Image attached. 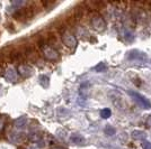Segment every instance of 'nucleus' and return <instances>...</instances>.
<instances>
[{"mask_svg":"<svg viewBox=\"0 0 151 149\" xmlns=\"http://www.w3.org/2000/svg\"><path fill=\"white\" fill-rule=\"evenodd\" d=\"M111 114H112V111H111V109H108V108L103 109L101 111V117L103 119H108L111 117Z\"/></svg>","mask_w":151,"mask_h":149,"instance_id":"9b49d317","label":"nucleus"},{"mask_svg":"<svg viewBox=\"0 0 151 149\" xmlns=\"http://www.w3.org/2000/svg\"><path fill=\"white\" fill-rule=\"evenodd\" d=\"M127 58H129V60L145 61V58H147V56H145V53H142V52H139V50H131V52H129V53H127Z\"/></svg>","mask_w":151,"mask_h":149,"instance_id":"7ed1b4c3","label":"nucleus"},{"mask_svg":"<svg viewBox=\"0 0 151 149\" xmlns=\"http://www.w3.org/2000/svg\"><path fill=\"white\" fill-rule=\"evenodd\" d=\"M147 124H149V127H151V116L149 117V119L147 120Z\"/></svg>","mask_w":151,"mask_h":149,"instance_id":"ddd939ff","label":"nucleus"},{"mask_svg":"<svg viewBox=\"0 0 151 149\" xmlns=\"http://www.w3.org/2000/svg\"><path fill=\"white\" fill-rule=\"evenodd\" d=\"M141 147H142V149H151V143L148 140H143L141 143Z\"/></svg>","mask_w":151,"mask_h":149,"instance_id":"f8f14e48","label":"nucleus"},{"mask_svg":"<svg viewBox=\"0 0 151 149\" xmlns=\"http://www.w3.org/2000/svg\"><path fill=\"white\" fill-rule=\"evenodd\" d=\"M9 60H10L12 62L20 63L24 60V57H23V55H22L19 52H13V53L9 54Z\"/></svg>","mask_w":151,"mask_h":149,"instance_id":"423d86ee","label":"nucleus"},{"mask_svg":"<svg viewBox=\"0 0 151 149\" xmlns=\"http://www.w3.org/2000/svg\"><path fill=\"white\" fill-rule=\"evenodd\" d=\"M145 132L141 130H134L132 132V138L133 139H135V140H141V141H143L145 140Z\"/></svg>","mask_w":151,"mask_h":149,"instance_id":"0eeeda50","label":"nucleus"},{"mask_svg":"<svg viewBox=\"0 0 151 149\" xmlns=\"http://www.w3.org/2000/svg\"><path fill=\"white\" fill-rule=\"evenodd\" d=\"M129 94H130V95H132L133 99L135 100L138 103H140V106H142L145 109H150L151 108L150 101H149L148 99H145L143 95L139 94L138 92H134V91H129Z\"/></svg>","mask_w":151,"mask_h":149,"instance_id":"f257e3e1","label":"nucleus"},{"mask_svg":"<svg viewBox=\"0 0 151 149\" xmlns=\"http://www.w3.org/2000/svg\"><path fill=\"white\" fill-rule=\"evenodd\" d=\"M104 132H105L106 136L111 137V136H114V135H115L116 130H115V128H113L111 124H107L106 127H105V129H104Z\"/></svg>","mask_w":151,"mask_h":149,"instance_id":"6e6552de","label":"nucleus"},{"mask_svg":"<svg viewBox=\"0 0 151 149\" xmlns=\"http://www.w3.org/2000/svg\"><path fill=\"white\" fill-rule=\"evenodd\" d=\"M4 72H5V71H4V67H1V66H0V76H2V75H4Z\"/></svg>","mask_w":151,"mask_h":149,"instance_id":"4468645a","label":"nucleus"},{"mask_svg":"<svg viewBox=\"0 0 151 149\" xmlns=\"http://www.w3.org/2000/svg\"><path fill=\"white\" fill-rule=\"evenodd\" d=\"M33 16H34V11L32 10V8H23L15 13V18L19 19V20L31 19Z\"/></svg>","mask_w":151,"mask_h":149,"instance_id":"f03ea898","label":"nucleus"},{"mask_svg":"<svg viewBox=\"0 0 151 149\" xmlns=\"http://www.w3.org/2000/svg\"><path fill=\"white\" fill-rule=\"evenodd\" d=\"M91 23H93V26L95 27V29H97L98 31H101L105 29V23H104V20H103L101 16H97V17L93 18Z\"/></svg>","mask_w":151,"mask_h":149,"instance_id":"20e7f679","label":"nucleus"},{"mask_svg":"<svg viewBox=\"0 0 151 149\" xmlns=\"http://www.w3.org/2000/svg\"><path fill=\"white\" fill-rule=\"evenodd\" d=\"M94 70L96 71V72H98V73H101V72H106V71H107V65L104 62H101V63H99L97 66H95Z\"/></svg>","mask_w":151,"mask_h":149,"instance_id":"1a4fd4ad","label":"nucleus"},{"mask_svg":"<svg viewBox=\"0 0 151 149\" xmlns=\"http://www.w3.org/2000/svg\"><path fill=\"white\" fill-rule=\"evenodd\" d=\"M63 40H64V43L67 44L68 46H71V44H70V42H72V44L73 45H76V38L72 36V35H65L64 37H63Z\"/></svg>","mask_w":151,"mask_h":149,"instance_id":"9d476101","label":"nucleus"},{"mask_svg":"<svg viewBox=\"0 0 151 149\" xmlns=\"http://www.w3.org/2000/svg\"><path fill=\"white\" fill-rule=\"evenodd\" d=\"M71 141L73 143H77V145H85L86 143V139L81 136V135H79V133H75V135H72L71 136Z\"/></svg>","mask_w":151,"mask_h":149,"instance_id":"39448f33","label":"nucleus"}]
</instances>
